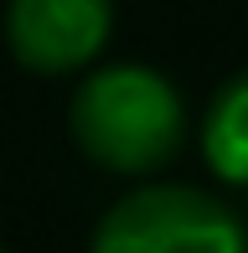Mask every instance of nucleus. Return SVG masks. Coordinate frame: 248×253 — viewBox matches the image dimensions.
<instances>
[{"instance_id": "obj_4", "label": "nucleus", "mask_w": 248, "mask_h": 253, "mask_svg": "<svg viewBox=\"0 0 248 253\" xmlns=\"http://www.w3.org/2000/svg\"><path fill=\"white\" fill-rule=\"evenodd\" d=\"M202 155L228 186H248V73H233L212 93L202 119Z\"/></svg>"}, {"instance_id": "obj_2", "label": "nucleus", "mask_w": 248, "mask_h": 253, "mask_svg": "<svg viewBox=\"0 0 248 253\" xmlns=\"http://www.w3.org/2000/svg\"><path fill=\"white\" fill-rule=\"evenodd\" d=\"M88 253H248V227L197 186H140L104 212Z\"/></svg>"}, {"instance_id": "obj_1", "label": "nucleus", "mask_w": 248, "mask_h": 253, "mask_svg": "<svg viewBox=\"0 0 248 253\" xmlns=\"http://www.w3.org/2000/svg\"><path fill=\"white\" fill-rule=\"evenodd\" d=\"M67 129L78 150L114 176H150L171 166L186 140L181 93L155 67L119 62L78 83L67 103Z\"/></svg>"}, {"instance_id": "obj_5", "label": "nucleus", "mask_w": 248, "mask_h": 253, "mask_svg": "<svg viewBox=\"0 0 248 253\" xmlns=\"http://www.w3.org/2000/svg\"><path fill=\"white\" fill-rule=\"evenodd\" d=\"M0 253H5V248H0Z\"/></svg>"}, {"instance_id": "obj_3", "label": "nucleus", "mask_w": 248, "mask_h": 253, "mask_svg": "<svg viewBox=\"0 0 248 253\" xmlns=\"http://www.w3.org/2000/svg\"><path fill=\"white\" fill-rule=\"evenodd\" d=\"M114 26V0H10L5 42L31 73H73L93 62Z\"/></svg>"}]
</instances>
